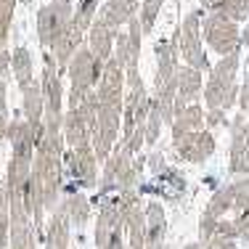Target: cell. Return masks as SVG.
I'll return each mask as SVG.
<instances>
[{
  "instance_id": "1",
  "label": "cell",
  "mask_w": 249,
  "mask_h": 249,
  "mask_svg": "<svg viewBox=\"0 0 249 249\" xmlns=\"http://www.w3.org/2000/svg\"><path fill=\"white\" fill-rule=\"evenodd\" d=\"M239 64H241V53H231V56H220V61L215 67H210V77H207V85H204L207 111L210 109L228 111L239 101V85H236Z\"/></svg>"
},
{
  "instance_id": "2",
  "label": "cell",
  "mask_w": 249,
  "mask_h": 249,
  "mask_svg": "<svg viewBox=\"0 0 249 249\" xmlns=\"http://www.w3.org/2000/svg\"><path fill=\"white\" fill-rule=\"evenodd\" d=\"M101 72H104V64L93 56V51L88 48V45H82V48L72 56V61H69V67H67V74H69V98H67V104H69V109L80 106L82 98L90 96V93L96 90V85L101 80Z\"/></svg>"
},
{
  "instance_id": "3",
  "label": "cell",
  "mask_w": 249,
  "mask_h": 249,
  "mask_svg": "<svg viewBox=\"0 0 249 249\" xmlns=\"http://www.w3.org/2000/svg\"><path fill=\"white\" fill-rule=\"evenodd\" d=\"M201 37L207 40L217 56H231V53H241V29L233 19L210 11L201 19Z\"/></svg>"
},
{
  "instance_id": "4",
  "label": "cell",
  "mask_w": 249,
  "mask_h": 249,
  "mask_svg": "<svg viewBox=\"0 0 249 249\" xmlns=\"http://www.w3.org/2000/svg\"><path fill=\"white\" fill-rule=\"evenodd\" d=\"M178 37V53L188 67L199 69V72H210V58L204 51V40H201V11H191L186 19L180 21L175 32Z\"/></svg>"
},
{
  "instance_id": "5",
  "label": "cell",
  "mask_w": 249,
  "mask_h": 249,
  "mask_svg": "<svg viewBox=\"0 0 249 249\" xmlns=\"http://www.w3.org/2000/svg\"><path fill=\"white\" fill-rule=\"evenodd\" d=\"M72 14H74V3H56V0H51L48 5H43L37 11V19H35V24H37V40L45 51L69 29Z\"/></svg>"
},
{
  "instance_id": "6",
  "label": "cell",
  "mask_w": 249,
  "mask_h": 249,
  "mask_svg": "<svg viewBox=\"0 0 249 249\" xmlns=\"http://www.w3.org/2000/svg\"><path fill=\"white\" fill-rule=\"evenodd\" d=\"M96 249H124V217L117 199H104L98 210Z\"/></svg>"
},
{
  "instance_id": "7",
  "label": "cell",
  "mask_w": 249,
  "mask_h": 249,
  "mask_svg": "<svg viewBox=\"0 0 249 249\" xmlns=\"http://www.w3.org/2000/svg\"><path fill=\"white\" fill-rule=\"evenodd\" d=\"M8 199H11L8 249H37V228H35L32 215L27 212L21 194H8Z\"/></svg>"
},
{
  "instance_id": "8",
  "label": "cell",
  "mask_w": 249,
  "mask_h": 249,
  "mask_svg": "<svg viewBox=\"0 0 249 249\" xmlns=\"http://www.w3.org/2000/svg\"><path fill=\"white\" fill-rule=\"evenodd\" d=\"M43 101H45V114L43 117H53V120H64V82H61V72H58L56 58L45 51L43 56Z\"/></svg>"
},
{
  "instance_id": "9",
  "label": "cell",
  "mask_w": 249,
  "mask_h": 249,
  "mask_svg": "<svg viewBox=\"0 0 249 249\" xmlns=\"http://www.w3.org/2000/svg\"><path fill=\"white\" fill-rule=\"evenodd\" d=\"M173 149L183 162L204 164L207 159L215 154V135L207 127L191 130V133H183V135H178V138H173Z\"/></svg>"
},
{
  "instance_id": "10",
  "label": "cell",
  "mask_w": 249,
  "mask_h": 249,
  "mask_svg": "<svg viewBox=\"0 0 249 249\" xmlns=\"http://www.w3.org/2000/svg\"><path fill=\"white\" fill-rule=\"evenodd\" d=\"M64 162H67L69 175L82 188L98 186V159H96V151H93V143H82L64 151Z\"/></svg>"
},
{
  "instance_id": "11",
  "label": "cell",
  "mask_w": 249,
  "mask_h": 249,
  "mask_svg": "<svg viewBox=\"0 0 249 249\" xmlns=\"http://www.w3.org/2000/svg\"><path fill=\"white\" fill-rule=\"evenodd\" d=\"M135 154L127 149V143H122V141H117V146L111 149L109 159L104 162V175H101L98 180V199H109L111 191H117V180H120V175L127 170V164L133 162Z\"/></svg>"
},
{
  "instance_id": "12",
  "label": "cell",
  "mask_w": 249,
  "mask_h": 249,
  "mask_svg": "<svg viewBox=\"0 0 249 249\" xmlns=\"http://www.w3.org/2000/svg\"><path fill=\"white\" fill-rule=\"evenodd\" d=\"M247 117L239 114L231 122V151H228V173L231 175H249V146L244 141Z\"/></svg>"
},
{
  "instance_id": "13",
  "label": "cell",
  "mask_w": 249,
  "mask_h": 249,
  "mask_svg": "<svg viewBox=\"0 0 249 249\" xmlns=\"http://www.w3.org/2000/svg\"><path fill=\"white\" fill-rule=\"evenodd\" d=\"M154 53H157V77H154V90L157 88H162L164 82H170L173 77L178 74V37L173 35L170 40H159L157 45H154Z\"/></svg>"
},
{
  "instance_id": "14",
  "label": "cell",
  "mask_w": 249,
  "mask_h": 249,
  "mask_svg": "<svg viewBox=\"0 0 249 249\" xmlns=\"http://www.w3.org/2000/svg\"><path fill=\"white\" fill-rule=\"evenodd\" d=\"M201 85H204V72L194 67H178V96H175V111H180L183 106L196 104Z\"/></svg>"
},
{
  "instance_id": "15",
  "label": "cell",
  "mask_w": 249,
  "mask_h": 249,
  "mask_svg": "<svg viewBox=\"0 0 249 249\" xmlns=\"http://www.w3.org/2000/svg\"><path fill=\"white\" fill-rule=\"evenodd\" d=\"M146 215V249H167V217L162 204L151 201L143 210Z\"/></svg>"
},
{
  "instance_id": "16",
  "label": "cell",
  "mask_w": 249,
  "mask_h": 249,
  "mask_svg": "<svg viewBox=\"0 0 249 249\" xmlns=\"http://www.w3.org/2000/svg\"><path fill=\"white\" fill-rule=\"evenodd\" d=\"M82 40H85V32L82 29H77L74 24H69V29L61 35V37L56 40V43L48 48V53L53 58H56V64H58V72H67V67H69V61H72V56L77 51L82 48Z\"/></svg>"
},
{
  "instance_id": "17",
  "label": "cell",
  "mask_w": 249,
  "mask_h": 249,
  "mask_svg": "<svg viewBox=\"0 0 249 249\" xmlns=\"http://www.w3.org/2000/svg\"><path fill=\"white\" fill-rule=\"evenodd\" d=\"M117 35H120V32L109 29V27L104 24V21H98V19H93L90 29L85 32L88 48L93 51V56H96L101 64H106V61L111 58V53H114V40H117Z\"/></svg>"
},
{
  "instance_id": "18",
  "label": "cell",
  "mask_w": 249,
  "mask_h": 249,
  "mask_svg": "<svg viewBox=\"0 0 249 249\" xmlns=\"http://www.w3.org/2000/svg\"><path fill=\"white\" fill-rule=\"evenodd\" d=\"M69 231H72V223L67 217L64 204L58 201L56 210L51 212L48 231H45V249H69Z\"/></svg>"
},
{
  "instance_id": "19",
  "label": "cell",
  "mask_w": 249,
  "mask_h": 249,
  "mask_svg": "<svg viewBox=\"0 0 249 249\" xmlns=\"http://www.w3.org/2000/svg\"><path fill=\"white\" fill-rule=\"evenodd\" d=\"M21 90V111H24V120L35 127H43V114H45V101H43V88L37 80L27 82L19 88Z\"/></svg>"
},
{
  "instance_id": "20",
  "label": "cell",
  "mask_w": 249,
  "mask_h": 249,
  "mask_svg": "<svg viewBox=\"0 0 249 249\" xmlns=\"http://www.w3.org/2000/svg\"><path fill=\"white\" fill-rule=\"evenodd\" d=\"M133 16H138V11H133L127 3H122V0H106V3L98 5L96 19L104 21V24L109 27V29L120 32L122 27H127V21L133 19Z\"/></svg>"
},
{
  "instance_id": "21",
  "label": "cell",
  "mask_w": 249,
  "mask_h": 249,
  "mask_svg": "<svg viewBox=\"0 0 249 249\" xmlns=\"http://www.w3.org/2000/svg\"><path fill=\"white\" fill-rule=\"evenodd\" d=\"M201 127H207V124H204V109H201L199 101L183 106L180 111H175L173 122H170L173 138H178V135H183V133H191V130H201Z\"/></svg>"
},
{
  "instance_id": "22",
  "label": "cell",
  "mask_w": 249,
  "mask_h": 249,
  "mask_svg": "<svg viewBox=\"0 0 249 249\" xmlns=\"http://www.w3.org/2000/svg\"><path fill=\"white\" fill-rule=\"evenodd\" d=\"M231 210H233V188H231V183H225V186H220L210 196L201 217H204V220H220V217L231 215Z\"/></svg>"
},
{
  "instance_id": "23",
  "label": "cell",
  "mask_w": 249,
  "mask_h": 249,
  "mask_svg": "<svg viewBox=\"0 0 249 249\" xmlns=\"http://www.w3.org/2000/svg\"><path fill=\"white\" fill-rule=\"evenodd\" d=\"M11 72L16 77V85H27V82L35 80V61H32V53L24 45L11 51Z\"/></svg>"
},
{
  "instance_id": "24",
  "label": "cell",
  "mask_w": 249,
  "mask_h": 249,
  "mask_svg": "<svg viewBox=\"0 0 249 249\" xmlns=\"http://www.w3.org/2000/svg\"><path fill=\"white\" fill-rule=\"evenodd\" d=\"M61 204H64V210H67L69 223L77 225V228H82V225L90 220V199H88L85 194H69Z\"/></svg>"
},
{
  "instance_id": "25",
  "label": "cell",
  "mask_w": 249,
  "mask_h": 249,
  "mask_svg": "<svg viewBox=\"0 0 249 249\" xmlns=\"http://www.w3.org/2000/svg\"><path fill=\"white\" fill-rule=\"evenodd\" d=\"M98 5L101 0H74V14H72V24L82 32H88L98 14Z\"/></svg>"
},
{
  "instance_id": "26",
  "label": "cell",
  "mask_w": 249,
  "mask_h": 249,
  "mask_svg": "<svg viewBox=\"0 0 249 249\" xmlns=\"http://www.w3.org/2000/svg\"><path fill=\"white\" fill-rule=\"evenodd\" d=\"M162 5H164V0H141V5H138V21H141L143 35H151L154 32V24H157V19H159Z\"/></svg>"
},
{
  "instance_id": "27",
  "label": "cell",
  "mask_w": 249,
  "mask_h": 249,
  "mask_svg": "<svg viewBox=\"0 0 249 249\" xmlns=\"http://www.w3.org/2000/svg\"><path fill=\"white\" fill-rule=\"evenodd\" d=\"M231 188H233V210H231V215L239 217L249 212V175H241L239 180H233Z\"/></svg>"
},
{
  "instance_id": "28",
  "label": "cell",
  "mask_w": 249,
  "mask_h": 249,
  "mask_svg": "<svg viewBox=\"0 0 249 249\" xmlns=\"http://www.w3.org/2000/svg\"><path fill=\"white\" fill-rule=\"evenodd\" d=\"M8 225H11V199L5 183L0 180V249H8Z\"/></svg>"
},
{
  "instance_id": "29",
  "label": "cell",
  "mask_w": 249,
  "mask_h": 249,
  "mask_svg": "<svg viewBox=\"0 0 249 249\" xmlns=\"http://www.w3.org/2000/svg\"><path fill=\"white\" fill-rule=\"evenodd\" d=\"M162 111H159V106L154 104V98H151V109H149V117H146V143L154 146L157 143V138H159V133H162Z\"/></svg>"
},
{
  "instance_id": "30",
  "label": "cell",
  "mask_w": 249,
  "mask_h": 249,
  "mask_svg": "<svg viewBox=\"0 0 249 249\" xmlns=\"http://www.w3.org/2000/svg\"><path fill=\"white\" fill-rule=\"evenodd\" d=\"M19 0H0V48L5 45L11 32V24H14V11Z\"/></svg>"
},
{
  "instance_id": "31",
  "label": "cell",
  "mask_w": 249,
  "mask_h": 249,
  "mask_svg": "<svg viewBox=\"0 0 249 249\" xmlns=\"http://www.w3.org/2000/svg\"><path fill=\"white\" fill-rule=\"evenodd\" d=\"M8 122H11V111H8V85H5V80H0V141L5 138Z\"/></svg>"
},
{
  "instance_id": "32",
  "label": "cell",
  "mask_w": 249,
  "mask_h": 249,
  "mask_svg": "<svg viewBox=\"0 0 249 249\" xmlns=\"http://www.w3.org/2000/svg\"><path fill=\"white\" fill-rule=\"evenodd\" d=\"M236 223V233H239V241H244V244H249V212H244V215L233 217Z\"/></svg>"
},
{
  "instance_id": "33",
  "label": "cell",
  "mask_w": 249,
  "mask_h": 249,
  "mask_svg": "<svg viewBox=\"0 0 249 249\" xmlns=\"http://www.w3.org/2000/svg\"><path fill=\"white\" fill-rule=\"evenodd\" d=\"M11 72V51H5V45L0 48V80H5Z\"/></svg>"
},
{
  "instance_id": "34",
  "label": "cell",
  "mask_w": 249,
  "mask_h": 249,
  "mask_svg": "<svg viewBox=\"0 0 249 249\" xmlns=\"http://www.w3.org/2000/svg\"><path fill=\"white\" fill-rule=\"evenodd\" d=\"M239 106L244 114H249V77L244 80V85L239 88Z\"/></svg>"
},
{
  "instance_id": "35",
  "label": "cell",
  "mask_w": 249,
  "mask_h": 249,
  "mask_svg": "<svg viewBox=\"0 0 249 249\" xmlns=\"http://www.w3.org/2000/svg\"><path fill=\"white\" fill-rule=\"evenodd\" d=\"M241 45H247V56H249V24L241 29Z\"/></svg>"
},
{
  "instance_id": "36",
  "label": "cell",
  "mask_w": 249,
  "mask_h": 249,
  "mask_svg": "<svg viewBox=\"0 0 249 249\" xmlns=\"http://www.w3.org/2000/svg\"><path fill=\"white\" fill-rule=\"evenodd\" d=\"M122 3H127V5H130V8H133V11H138V5H141V0H122Z\"/></svg>"
},
{
  "instance_id": "37",
  "label": "cell",
  "mask_w": 249,
  "mask_h": 249,
  "mask_svg": "<svg viewBox=\"0 0 249 249\" xmlns=\"http://www.w3.org/2000/svg\"><path fill=\"white\" fill-rule=\"evenodd\" d=\"M199 3L204 5V8H210V5H212V0H199Z\"/></svg>"
},
{
  "instance_id": "38",
  "label": "cell",
  "mask_w": 249,
  "mask_h": 249,
  "mask_svg": "<svg viewBox=\"0 0 249 249\" xmlns=\"http://www.w3.org/2000/svg\"><path fill=\"white\" fill-rule=\"evenodd\" d=\"M183 249H201L199 244H188V247H183Z\"/></svg>"
},
{
  "instance_id": "39",
  "label": "cell",
  "mask_w": 249,
  "mask_h": 249,
  "mask_svg": "<svg viewBox=\"0 0 249 249\" xmlns=\"http://www.w3.org/2000/svg\"><path fill=\"white\" fill-rule=\"evenodd\" d=\"M56 3H74V0H56Z\"/></svg>"
},
{
  "instance_id": "40",
  "label": "cell",
  "mask_w": 249,
  "mask_h": 249,
  "mask_svg": "<svg viewBox=\"0 0 249 249\" xmlns=\"http://www.w3.org/2000/svg\"><path fill=\"white\" fill-rule=\"evenodd\" d=\"M244 5H247V8H249V0H244Z\"/></svg>"
}]
</instances>
